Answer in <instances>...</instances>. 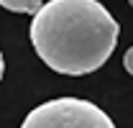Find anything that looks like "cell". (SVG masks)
Wrapping results in <instances>:
<instances>
[{"label": "cell", "mask_w": 133, "mask_h": 128, "mask_svg": "<svg viewBox=\"0 0 133 128\" xmlns=\"http://www.w3.org/2000/svg\"><path fill=\"white\" fill-rule=\"evenodd\" d=\"M120 26L97 0H49L31 23V44L49 69L79 77L115 51Z\"/></svg>", "instance_id": "1"}, {"label": "cell", "mask_w": 133, "mask_h": 128, "mask_svg": "<svg viewBox=\"0 0 133 128\" xmlns=\"http://www.w3.org/2000/svg\"><path fill=\"white\" fill-rule=\"evenodd\" d=\"M21 128H115L110 115L82 97H56L33 108Z\"/></svg>", "instance_id": "2"}, {"label": "cell", "mask_w": 133, "mask_h": 128, "mask_svg": "<svg viewBox=\"0 0 133 128\" xmlns=\"http://www.w3.org/2000/svg\"><path fill=\"white\" fill-rule=\"evenodd\" d=\"M0 5L13 13H36L44 5V0H0Z\"/></svg>", "instance_id": "3"}, {"label": "cell", "mask_w": 133, "mask_h": 128, "mask_svg": "<svg viewBox=\"0 0 133 128\" xmlns=\"http://www.w3.org/2000/svg\"><path fill=\"white\" fill-rule=\"evenodd\" d=\"M123 67H125L128 74H133V46L125 51V56H123Z\"/></svg>", "instance_id": "4"}, {"label": "cell", "mask_w": 133, "mask_h": 128, "mask_svg": "<svg viewBox=\"0 0 133 128\" xmlns=\"http://www.w3.org/2000/svg\"><path fill=\"white\" fill-rule=\"evenodd\" d=\"M3 69H5V64H3V54H0V80H3Z\"/></svg>", "instance_id": "5"}, {"label": "cell", "mask_w": 133, "mask_h": 128, "mask_svg": "<svg viewBox=\"0 0 133 128\" xmlns=\"http://www.w3.org/2000/svg\"><path fill=\"white\" fill-rule=\"evenodd\" d=\"M128 3H131V5H133V0H128Z\"/></svg>", "instance_id": "6"}]
</instances>
